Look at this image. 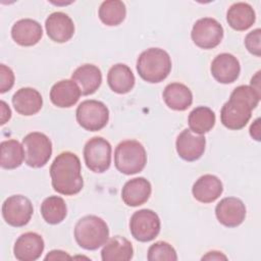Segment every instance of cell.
<instances>
[{"instance_id": "obj_1", "label": "cell", "mask_w": 261, "mask_h": 261, "mask_svg": "<svg viewBox=\"0 0 261 261\" xmlns=\"http://www.w3.org/2000/svg\"><path fill=\"white\" fill-rule=\"evenodd\" d=\"M50 176L54 191L64 196L76 195L84 187L80 158L69 151L55 157L50 166Z\"/></svg>"}, {"instance_id": "obj_2", "label": "cell", "mask_w": 261, "mask_h": 261, "mask_svg": "<svg viewBox=\"0 0 261 261\" xmlns=\"http://www.w3.org/2000/svg\"><path fill=\"white\" fill-rule=\"evenodd\" d=\"M169 54L160 48H149L143 51L137 60V71L146 82L157 84L164 81L171 71Z\"/></svg>"}, {"instance_id": "obj_3", "label": "cell", "mask_w": 261, "mask_h": 261, "mask_svg": "<svg viewBox=\"0 0 261 261\" xmlns=\"http://www.w3.org/2000/svg\"><path fill=\"white\" fill-rule=\"evenodd\" d=\"M74 239L81 248L97 250L109 239L108 225L101 217L86 215L75 223Z\"/></svg>"}, {"instance_id": "obj_4", "label": "cell", "mask_w": 261, "mask_h": 261, "mask_svg": "<svg viewBox=\"0 0 261 261\" xmlns=\"http://www.w3.org/2000/svg\"><path fill=\"white\" fill-rule=\"evenodd\" d=\"M147 163V153L144 146L136 140L120 142L114 151L116 169L126 175L141 172Z\"/></svg>"}, {"instance_id": "obj_5", "label": "cell", "mask_w": 261, "mask_h": 261, "mask_svg": "<svg viewBox=\"0 0 261 261\" xmlns=\"http://www.w3.org/2000/svg\"><path fill=\"white\" fill-rule=\"evenodd\" d=\"M24 162L33 168L46 165L52 155V143L43 133L33 132L22 139Z\"/></svg>"}, {"instance_id": "obj_6", "label": "cell", "mask_w": 261, "mask_h": 261, "mask_svg": "<svg viewBox=\"0 0 261 261\" xmlns=\"http://www.w3.org/2000/svg\"><path fill=\"white\" fill-rule=\"evenodd\" d=\"M75 117L77 123L86 130L98 132L108 123L109 110L101 101L85 100L77 106Z\"/></svg>"}, {"instance_id": "obj_7", "label": "cell", "mask_w": 261, "mask_h": 261, "mask_svg": "<svg viewBox=\"0 0 261 261\" xmlns=\"http://www.w3.org/2000/svg\"><path fill=\"white\" fill-rule=\"evenodd\" d=\"M111 145L102 137L91 138L84 147V159L87 167L95 173H103L111 163Z\"/></svg>"}, {"instance_id": "obj_8", "label": "cell", "mask_w": 261, "mask_h": 261, "mask_svg": "<svg viewBox=\"0 0 261 261\" xmlns=\"http://www.w3.org/2000/svg\"><path fill=\"white\" fill-rule=\"evenodd\" d=\"M160 218L151 209L136 211L129 219V230L132 236L139 242H150L160 232Z\"/></svg>"}, {"instance_id": "obj_9", "label": "cell", "mask_w": 261, "mask_h": 261, "mask_svg": "<svg viewBox=\"0 0 261 261\" xmlns=\"http://www.w3.org/2000/svg\"><path fill=\"white\" fill-rule=\"evenodd\" d=\"M191 37L199 48L213 49L222 41L223 28L215 18L203 17L194 23Z\"/></svg>"}, {"instance_id": "obj_10", "label": "cell", "mask_w": 261, "mask_h": 261, "mask_svg": "<svg viewBox=\"0 0 261 261\" xmlns=\"http://www.w3.org/2000/svg\"><path fill=\"white\" fill-rule=\"evenodd\" d=\"M34 213V207L29 198L22 195H12L2 204V216L6 223L14 227L24 226Z\"/></svg>"}, {"instance_id": "obj_11", "label": "cell", "mask_w": 261, "mask_h": 261, "mask_svg": "<svg viewBox=\"0 0 261 261\" xmlns=\"http://www.w3.org/2000/svg\"><path fill=\"white\" fill-rule=\"evenodd\" d=\"M252 110V107L246 101L230 96L229 100L225 102L221 108V123L229 129H241L249 122Z\"/></svg>"}, {"instance_id": "obj_12", "label": "cell", "mask_w": 261, "mask_h": 261, "mask_svg": "<svg viewBox=\"0 0 261 261\" xmlns=\"http://www.w3.org/2000/svg\"><path fill=\"white\" fill-rule=\"evenodd\" d=\"M206 139L203 135L193 133L190 128L184 129L176 138L175 148L178 156L189 162L196 161L204 154Z\"/></svg>"}, {"instance_id": "obj_13", "label": "cell", "mask_w": 261, "mask_h": 261, "mask_svg": "<svg viewBox=\"0 0 261 261\" xmlns=\"http://www.w3.org/2000/svg\"><path fill=\"white\" fill-rule=\"evenodd\" d=\"M246 206L236 197H226L220 200L215 207L217 220L227 227H237L243 223L246 217Z\"/></svg>"}, {"instance_id": "obj_14", "label": "cell", "mask_w": 261, "mask_h": 261, "mask_svg": "<svg viewBox=\"0 0 261 261\" xmlns=\"http://www.w3.org/2000/svg\"><path fill=\"white\" fill-rule=\"evenodd\" d=\"M43 238L33 231L20 234L13 247L14 257L19 261H35L39 259L44 251Z\"/></svg>"}, {"instance_id": "obj_15", "label": "cell", "mask_w": 261, "mask_h": 261, "mask_svg": "<svg viewBox=\"0 0 261 261\" xmlns=\"http://www.w3.org/2000/svg\"><path fill=\"white\" fill-rule=\"evenodd\" d=\"M212 76L220 84H231L240 75L241 65L236 56L229 53L217 55L210 67Z\"/></svg>"}, {"instance_id": "obj_16", "label": "cell", "mask_w": 261, "mask_h": 261, "mask_svg": "<svg viewBox=\"0 0 261 261\" xmlns=\"http://www.w3.org/2000/svg\"><path fill=\"white\" fill-rule=\"evenodd\" d=\"M45 28L48 37L56 43H65L74 34L72 19L66 13L60 11L53 12L46 18Z\"/></svg>"}, {"instance_id": "obj_17", "label": "cell", "mask_w": 261, "mask_h": 261, "mask_svg": "<svg viewBox=\"0 0 261 261\" xmlns=\"http://www.w3.org/2000/svg\"><path fill=\"white\" fill-rule=\"evenodd\" d=\"M152 193V187L145 177H135L127 180L121 190V199L125 205L138 207L146 203Z\"/></svg>"}, {"instance_id": "obj_18", "label": "cell", "mask_w": 261, "mask_h": 261, "mask_svg": "<svg viewBox=\"0 0 261 261\" xmlns=\"http://www.w3.org/2000/svg\"><path fill=\"white\" fill-rule=\"evenodd\" d=\"M43 29L41 24L31 18L17 20L11 28V37L13 41L20 46H34L41 40Z\"/></svg>"}, {"instance_id": "obj_19", "label": "cell", "mask_w": 261, "mask_h": 261, "mask_svg": "<svg viewBox=\"0 0 261 261\" xmlns=\"http://www.w3.org/2000/svg\"><path fill=\"white\" fill-rule=\"evenodd\" d=\"M223 192L221 180L213 174H204L200 176L192 188L194 198L204 204L212 203L217 200Z\"/></svg>"}, {"instance_id": "obj_20", "label": "cell", "mask_w": 261, "mask_h": 261, "mask_svg": "<svg viewBox=\"0 0 261 261\" xmlns=\"http://www.w3.org/2000/svg\"><path fill=\"white\" fill-rule=\"evenodd\" d=\"M12 104L17 113L30 116L41 110L43 106V98L36 89L25 87L20 88L13 94Z\"/></svg>"}, {"instance_id": "obj_21", "label": "cell", "mask_w": 261, "mask_h": 261, "mask_svg": "<svg viewBox=\"0 0 261 261\" xmlns=\"http://www.w3.org/2000/svg\"><path fill=\"white\" fill-rule=\"evenodd\" d=\"M71 80L79 86L82 95L88 96L94 94L101 86L102 73L98 66L84 64L73 71Z\"/></svg>"}, {"instance_id": "obj_22", "label": "cell", "mask_w": 261, "mask_h": 261, "mask_svg": "<svg viewBox=\"0 0 261 261\" xmlns=\"http://www.w3.org/2000/svg\"><path fill=\"white\" fill-rule=\"evenodd\" d=\"M81 90L72 80H62L54 84L50 90L51 102L60 108H68L76 104Z\"/></svg>"}, {"instance_id": "obj_23", "label": "cell", "mask_w": 261, "mask_h": 261, "mask_svg": "<svg viewBox=\"0 0 261 261\" xmlns=\"http://www.w3.org/2000/svg\"><path fill=\"white\" fill-rule=\"evenodd\" d=\"M133 256L132 243L121 236H114L108 239L101 251L103 261H128Z\"/></svg>"}, {"instance_id": "obj_24", "label": "cell", "mask_w": 261, "mask_h": 261, "mask_svg": "<svg viewBox=\"0 0 261 261\" xmlns=\"http://www.w3.org/2000/svg\"><path fill=\"white\" fill-rule=\"evenodd\" d=\"M165 104L172 110L185 111L193 103V94L184 84L171 83L167 85L162 94Z\"/></svg>"}, {"instance_id": "obj_25", "label": "cell", "mask_w": 261, "mask_h": 261, "mask_svg": "<svg viewBox=\"0 0 261 261\" xmlns=\"http://www.w3.org/2000/svg\"><path fill=\"white\" fill-rule=\"evenodd\" d=\"M135 75L132 69L123 63H117L110 67L107 73L109 88L117 94H126L135 86Z\"/></svg>"}, {"instance_id": "obj_26", "label": "cell", "mask_w": 261, "mask_h": 261, "mask_svg": "<svg viewBox=\"0 0 261 261\" xmlns=\"http://www.w3.org/2000/svg\"><path fill=\"white\" fill-rule=\"evenodd\" d=\"M256 20L253 7L245 2L233 3L226 12V21L236 31H246L250 29Z\"/></svg>"}, {"instance_id": "obj_27", "label": "cell", "mask_w": 261, "mask_h": 261, "mask_svg": "<svg viewBox=\"0 0 261 261\" xmlns=\"http://www.w3.org/2000/svg\"><path fill=\"white\" fill-rule=\"evenodd\" d=\"M0 164L4 169H14L19 167L24 159V149L17 140L10 139L1 142Z\"/></svg>"}, {"instance_id": "obj_28", "label": "cell", "mask_w": 261, "mask_h": 261, "mask_svg": "<svg viewBox=\"0 0 261 261\" xmlns=\"http://www.w3.org/2000/svg\"><path fill=\"white\" fill-rule=\"evenodd\" d=\"M215 113L207 106H199L194 108L188 118L190 129L198 135L208 133L215 124Z\"/></svg>"}, {"instance_id": "obj_29", "label": "cell", "mask_w": 261, "mask_h": 261, "mask_svg": "<svg viewBox=\"0 0 261 261\" xmlns=\"http://www.w3.org/2000/svg\"><path fill=\"white\" fill-rule=\"evenodd\" d=\"M41 214L47 223L58 224L67 215L66 203L59 196H49L41 204Z\"/></svg>"}, {"instance_id": "obj_30", "label": "cell", "mask_w": 261, "mask_h": 261, "mask_svg": "<svg viewBox=\"0 0 261 261\" xmlns=\"http://www.w3.org/2000/svg\"><path fill=\"white\" fill-rule=\"evenodd\" d=\"M98 14L100 20L104 24L115 27L124 20L126 15V8L122 1L107 0L101 3Z\"/></svg>"}, {"instance_id": "obj_31", "label": "cell", "mask_w": 261, "mask_h": 261, "mask_svg": "<svg viewBox=\"0 0 261 261\" xmlns=\"http://www.w3.org/2000/svg\"><path fill=\"white\" fill-rule=\"evenodd\" d=\"M147 258L149 261H176L177 255L170 244L159 241L149 247Z\"/></svg>"}, {"instance_id": "obj_32", "label": "cell", "mask_w": 261, "mask_h": 261, "mask_svg": "<svg viewBox=\"0 0 261 261\" xmlns=\"http://www.w3.org/2000/svg\"><path fill=\"white\" fill-rule=\"evenodd\" d=\"M230 96H233L246 101L252 107V109L256 108L261 98V95H259L251 86H246V85L237 87L231 92Z\"/></svg>"}, {"instance_id": "obj_33", "label": "cell", "mask_w": 261, "mask_h": 261, "mask_svg": "<svg viewBox=\"0 0 261 261\" xmlns=\"http://www.w3.org/2000/svg\"><path fill=\"white\" fill-rule=\"evenodd\" d=\"M260 37H261V30L255 29L252 32H250L246 38H245V46L247 50L259 57L261 55V47H260Z\"/></svg>"}, {"instance_id": "obj_34", "label": "cell", "mask_w": 261, "mask_h": 261, "mask_svg": "<svg viewBox=\"0 0 261 261\" xmlns=\"http://www.w3.org/2000/svg\"><path fill=\"white\" fill-rule=\"evenodd\" d=\"M14 85V73L5 64H0V93L9 91Z\"/></svg>"}, {"instance_id": "obj_35", "label": "cell", "mask_w": 261, "mask_h": 261, "mask_svg": "<svg viewBox=\"0 0 261 261\" xmlns=\"http://www.w3.org/2000/svg\"><path fill=\"white\" fill-rule=\"evenodd\" d=\"M72 259V257L67 253V252H64V251H61V250H53V251H50L46 257H45V260H70Z\"/></svg>"}, {"instance_id": "obj_36", "label": "cell", "mask_w": 261, "mask_h": 261, "mask_svg": "<svg viewBox=\"0 0 261 261\" xmlns=\"http://www.w3.org/2000/svg\"><path fill=\"white\" fill-rule=\"evenodd\" d=\"M250 135L251 137L256 140L260 141L261 140V132H260V118H256L254 122L250 126Z\"/></svg>"}, {"instance_id": "obj_37", "label": "cell", "mask_w": 261, "mask_h": 261, "mask_svg": "<svg viewBox=\"0 0 261 261\" xmlns=\"http://www.w3.org/2000/svg\"><path fill=\"white\" fill-rule=\"evenodd\" d=\"M0 105H1V124L3 125L10 119L11 110H10L9 106L4 101H1Z\"/></svg>"}, {"instance_id": "obj_38", "label": "cell", "mask_w": 261, "mask_h": 261, "mask_svg": "<svg viewBox=\"0 0 261 261\" xmlns=\"http://www.w3.org/2000/svg\"><path fill=\"white\" fill-rule=\"evenodd\" d=\"M202 260L203 261L204 260H209V261H211V260H217V261L218 260H227V257L219 251H210L202 257Z\"/></svg>"}, {"instance_id": "obj_39", "label": "cell", "mask_w": 261, "mask_h": 261, "mask_svg": "<svg viewBox=\"0 0 261 261\" xmlns=\"http://www.w3.org/2000/svg\"><path fill=\"white\" fill-rule=\"evenodd\" d=\"M251 87L259 95H261V91H260V71H257L256 74L251 79Z\"/></svg>"}]
</instances>
